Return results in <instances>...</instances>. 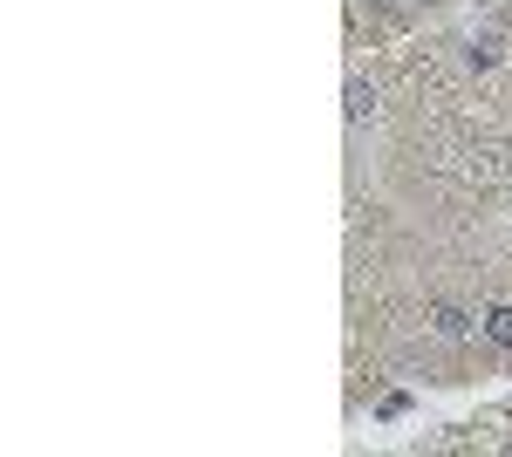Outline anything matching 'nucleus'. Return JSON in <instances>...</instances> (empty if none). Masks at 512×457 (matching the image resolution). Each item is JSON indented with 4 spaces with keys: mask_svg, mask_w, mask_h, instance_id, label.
<instances>
[{
    "mask_svg": "<svg viewBox=\"0 0 512 457\" xmlns=\"http://www.w3.org/2000/svg\"><path fill=\"white\" fill-rule=\"evenodd\" d=\"M478 328H485V342L512 348V301H485V314H478Z\"/></svg>",
    "mask_w": 512,
    "mask_h": 457,
    "instance_id": "2",
    "label": "nucleus"
},
{
    "mask_svg": "<svg viewBox=\"0 0 512 457\" xmlns=\"http://www.w3.org/2000/svg\"><path fill=\"white\" fill-rule=\"evenodd\" d=\"M431 335H437V342H465V335H472V314L451 307V301H437L431 307Z\"/></svg>",
    "mask_w": 512,
    "mask_h": 457,
    "instance_id": "1",
    "label": "nucleus"
},
{
    "mask_svg": "<svg viewBox=\"0 0 512 457\" xmlns=\"http://www.w3.org/2000/svg\"><path fill=\"white\" fill-rule=\"evenodd\" d=\"M465 62H472V69H499V35H492V28H478V35L465 41Z\"/></svg>",
    "mask_w": 512,
    "mask_h": 457,
    "instance_id": "3",
    "label": "nucleus"
},
{
    "mask_svg": "<svg viewBox=\"0 0 512 457\" xmlns=\"http://www.w3.org/2000/svg\"><path fill=\"white\" fill-rule=\"evenodd\" d=\"M369 116H376V89H369V82H362V76H349V123H355V130H362Z\"/></svg>",
    "mask_w": 512,
    "mask_h": 457,
    "instance_id": "4",
    "label": "nucleus"
}]
</instances>
